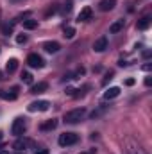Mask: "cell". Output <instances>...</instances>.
<instances>
[{"label":"cell","mask_w":152,"mask_h":154,"mask_svg":"<svg viewBox=\"0 0 152 154\" xmlns=\"http://www.w3.org/2000/svg\"><path fill=\"white\" fill-rule=\"evenodd\" d=\"M0 140H2V133H0Z\"/></svg>","instance_id":"30"},{"label":"cell","mask_w":152,"mask_h":154,"mask_svg":"<svg viewBox=\"0 0 152 154\" xmlns=\"http://www.w3.org/2000/svg\"><path fill=\"white\" fill-rule=\"evenodd\" d=\"M77 140H79V136H77L75 133H63L61 136H59V145L61 147H68V145H74L77 143Z\"/></svg>","instance_id":"3"},{"label":"cell","mask_w":152,"mask_h":154,"mask_svg":"<svg viewBox=\"0 0 152 154\" xmlns=\"http://www.w3.org/2000/svg\"><path fill=\"white\" fill-rule=\"evenodd\" d=\"M106 48H108V38H106V36L99 38L93 43V50H95V52H104Z\"/></svg>","instance_id":"8"},{"label":"cell","mask_w":152,"mask_h":154,"mask_svg":"<svg viewBox=\"0 0 152 154\" xmlns=\"http://www.w3.org/2000/svg\"><path fill=\"white\" fill-rule=\"evenodd\" d=\"M48 108H50V102L48 100H34V102H31L27 106V109L31 113H34V111H47Z\"/></svg>","instance_id":"4"},{"label":"cell","mask_w":152,"mask_h":154,"mask_svg":"<svg viewBox=\"0 0 152 154\" xmlns=\"http://www.w3.org/2000/svg\"><path fill=\"white\" fill-rule=\"evenodd\" d=\"M152 84V79L150 77H147V79H145V86H150Z\"/></svg>","instance_id":"26"},{"label":"cell","mask_w":152,"mask_h":154,"mask_svg":"<svg viewBox=\"0 0 152 154\" xmlns=\"http://www.w3.org/2000/svg\"><path fill=\"white\" fill-rule=\"evenodd\" d=\"M91 16H93L91 7H84V9H81V13L77 14V22H88V20H91Z\"/></svg>","instance_id":"7"},{"label":"cell","mask_w":152,"mask_h":154,"mask_svg":"<svg viewBox=\"0 0 152 154\" xmlns=\"http://www.w3.org/2000/svg\"><path fill=\"white\" fill-rule=\"evenodd\" d=\"M114 5H116V0H100V2H99V9L104 11V13L111 11Z\"/></svg>","instance_id":"9"},{"label":"cell","mask_w":152,"mask_h":154,"mask_svg":"<svg viewBox=\"0 0 152 154\" xmlns=\"http://www.w3.org/2000/svg\"><path fill=\"white\" fill-rule=\"evenodd\" d=\"M149 25H150V16H143V18H140V22L136 23V27H138L140 31L149 29Z\"/></svg>","instance_id":"14"},{"label":"cell","mask_w":152,"mask_h":154,"mask_svg":"<svg viewBox=\"0 0 152 154\" xmlns=\"http://www.w3.org/2000/svg\"><path fill=\"white\" fill-rule=\"evenodd\" d=\"M27 143H29L27 140H18V142H14V145H13V147H14V149H18V151H22V149H25V145H27Z\"/></svg>","instance_id":"20"},{"label":"cell","mask_w":152,"mask_h":154,"mask_svg":"<svg viewBox=\"0 0 152 154\" xmlns=\"http://www.w3.org/2000/svg\"><path fill=\"white\" fill-rule=\"evenodd\" d=\"M63 36H65V38H68V39H72L74 36H75V29H74V27H65Z\"/></svg>","instance_id":"18"},{"label":"cell","mask_w":152,"mask_h":154,"mask_svg":"<svg viewBox=\"0 0 152 154\" xmlns=\"http://www.w3.org/2000/svg\"><path fill=\"white\" fill-rule=\"evenodd\" d=\"M18 154H22V152H18Z\"/></svg>","instance_id":"31"},{"label":"cell","mask_w":152,"mask_h":154,"mask_svg":"<svg viewBox=\"0 0 152 154\" xmlns=\"http://www.w3.org/2000/svg\"><path fill=\"white\" fill-rule=\"evenodd\" d=\"M150 68H152V65H150V63H145V65L141 66V70H145V72H149Z\"/></svg>","instance_id":"23"},{"label":"cell","mask_w":152,"mask_h":154,"mask_svg":"<svg viewBox=\"0 0 152 154\" xmlns=\"http://www.w3.org/2000/svg\"><path fill=\"white\" fill-rule=\"evenodd\" d=\"M22 81H23L25 84H31V82H32V74H31V72H23V74H22Z\"/></svg>","instance_id":"21"},{"label":"cell","mask_w":152,"mask_h":154,"mask_svg":"<svg viewBox=\"0 0 152 154\" xmlns=\"http://www.w3.org/2000/svg\"><path fill=\"white\" fill-rule=\"evenodd\" d=\"M79 154H95V149H91L90 152H79Z\"/></svg>","instance_id":"27"},{"label":"cell","mask_w":152,"mask_h":154,"mask_svg":"<svg viewBox=\"0 0 152 154\" xmlns=\"http://www.w3.org/2000/svg\"><path fill=\"white\" fill-rule=\"evenodd\" d=\"M120 95V88L118 86H113V88H108L106 91H104V99L106 100H111V99H116Z\"/></svg>","instance_id":"11"},{"label":"cell","mask_w":152,"mask_h":154,"mask_svg":"<svg viewBox=\"0 0 152 154\" xmlns=\"http://www.w3.org/2000/svg\"><path fill=\"white\" fill-rule=\"evenodd\" d=\"M43 48L48 52V54H56V52H59V48H61V45L57 43V41H47L45 45H43Z\"/></svg>","instance_id":"10"},{"label":"cell","mask_w":152,"mask_h":154,"mask_svg":"<svg viewBox=\"0 0 152 154\" xmlns=\"http://www.w3.org/2000/svg\"><path fill=\"white\" fill-rule=\"evenodd\" d=\"M25 131H27V122H25V118H14V122H13V125H11V134L22 136Z\"/></svg>","instance_id":"2"},{"label":"cell","mask_w":152,"mask_h":154,"mask_svg":"<svg viewBox=\"0 0 152 154\" xmlns=\"http://www.w3.org/2000/svg\"><path fill=\"white\" fill-rule=\"evenodd\" d=\"M13 27H14V22H11V23H5V25L2 27V34H5V36H9V34L13 32Z\"/></svg>","instance_id":"19"},{"label":"cell","mask_w":152,"mask_h":154,"mask_svg":"<svg viewBox=\"0 0 152 154\" xmlns=\"http://www.w3.org/2000/svg\"><path fill=\"white\" fill-rule=\"evenodd\" d=\"M84 116H86V109H82V108H77V109H72V111L65 113L63 120H65L66 124H77V122H81Z\"/></svg>","instance_id":"1"},{"label":"cell","mask_w":152,"mask_h":154,"mask_svg":"<svg viewBox=\"0 0 152 154\" xmlns=\"http://www.w3.org/2000/svg\"><path fill=\"white\" fill-rule=\"evenodd\" d=\"M25 41H27V36L25 34H18L16 36V43H25Z\"/></svg>","instance_id":"22"},{"label":"cell","mask_w":152,"mask_h":154,"mask_svg":"<svg viewBox=\"0 0 152 154\" xmlns=\"http://www.w3.org/2000/svg\"><path fill=\"white\" fill-rule=\"evenodd\" d=\"M38 27V20H23V29L27 31H32Z\"/></svg>","instance_id":"17"},{"label":"cell","mask_w":152,"mask_h":154,"mask_svg":"<svg viewBox=\"0 0 152 154\" xmlns=\"http://www.w3.org/2000/svg\"><path fill=\"white\" fill-rule=\"evenodd\" d=\"M34 154H50V152H48L47 149H39V151H36Z\"/></svg>","instance_id":"24"},{"label":"cell","mask_w":152,"mask_h":154,"mask_svg":"<svg viewBox=\"0 0 152 154\" xmlns=\"http://www.w3.org/2000/svg\"><path fill=\"white\" fill-rule=\"evenodd\" d=\"M39 127H41V131H52V129L57 127V120H54V118H52V120H47V122H43Z\"/></svg>","instance_id":"13"},{"label":"cell","mask_w":152,"mask_h":154,"mask_svg":"<svg viewBox=\"0 0 152 154\" xmlns=\"http://www.w3.org/2000/svg\"><path fill=\"white\" fill-rule=\"evenodd\" d=\"M0 79H4V74H2V72H0Z\"/></svg>","instance_id":"29"},{"label":"cell","mask_w":152,"mask_h":154,"mask_svg":"<svg viewBox=\"0 0 152 154\" xmlns=\"http://www.w3.org/2000/svg\"><path fill=\"white\" fill-rule=\"evenodd\" d=\"M27 65L32 66V68H43L45 66V61H43V57L38 56V54H31L27 57Z\"/></svg>","instance_id":"5"},{"label":"cell","mask_w":152,"mask_h":154,"mask_svg":"<svg viewBox=\"0 0 152 154\" xmlns=\"http://www.w3.org/2000/svg\"><path fill=\"white\" fill-rule=\"evenodd\" d=\"M16 68H18V59L11 57V59L7 61V65H5V70H7V74H13V72H16Z\"/></svg>","instance_id":"15"},{"label":"cell","mask_w":152,"mask_h":154,"mask_svg":"<svg viewBox=\"0 0 152 154\" xmlns=\"http://www.w3.org/2000/svg\"><path fill=\"white\" fill-rule=\"evenodd\" d=\"M125 84H127V86H132V84H134V79H127Z\"/></svg>","instance_id":"25"},{"label":"cell","mask_w":152,"mask_h":154,"mask_svg":"<svg viewBox=\"0 0 152 154\" xmlns=\"http://www.w3.org/2000/svg\"><path fill=\"white\" fill-rule=\"evenodd\" d=\"M122 29H123V20H116L114 23H111L109 32H111V34H116V32H120Z\"/></svg>","instance_id":"16"},{"label":"cell","mask_w":152,"mask_h":154,"mask_svg":"<svg viewBox=\"0 0 152 154\" xmlns=\"http://www.w3.org/2000/svg\"><path fill=\"white\" fill-rule=\"evenodd\" d=\"M47 88H48V84H47V82H38V84H34V86L31 88V93H34V95H39V93L47 91Z\"/></svg>","instance_id":"12"},{"label":"cell","mask_w":152,"mask_h":154,"mask_svg":"<svg viewBox=\"0 0 152 154\" xmlns=\"http://www.w3.org/2000/svg\"><path fill=\"white\" fill-rule=\"evenodd\" d=\"M16 97H18V86H14L11 91L0 90V99H4V100H14Z\"/></svg>","instance_id":"6"},{"label":"cell","mask_w":152,"mask_h":154,"mask_svg":"<svg viewBox=\"0 0 152 154\" xmlns=\"http://www.w3.org/2000/svg\"><path fill=\"white\" fill-rule=\"evenodd\" d=\"M0 154H9L7 151H0Z\"/></svg>","instance_id":"28"}]
</instances>
